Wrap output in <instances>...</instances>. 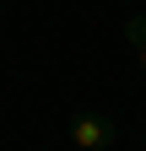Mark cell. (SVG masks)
Masks as SVG:
<instances>
[{
	"label": "cell",
	"mask_w": 146,
	"mask_h": 151,
	"mask_svg": "<svg viewBox=\"0 0 146 151\" xmlns=\"http://www.w3.org/2000/svg\"><path fill=\"white\" fill-rule=\"evenodd\" d=\"M70 140H76V151H108L119 140V124L103 119V113H76L70 119Z\"/></svg>",
	"instance_id": "6da1fadb"
},
{
	"label": "cell",
	"mask_w": 146,
	"mask_h": 151,
	"mask_svg": "<svg viewBox=\"0 0 146 151\" xmlns=\"http://www.w3.org/2000/svg\"><path fill=\"white\" fill-rule=\"evenodd\" d=\"M124 38L135 43V54H141V65H146V16H130V22H124Z\"/></svg>",
	"instance_id": "7a4b0ae2"
}]
</instances>
